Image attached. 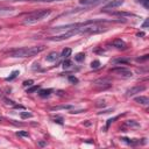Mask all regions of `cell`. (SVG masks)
Instances as JSON below:
<instances>
[{"mask_svg": "<svg viewBox=\"0 0 149 149\" xmlns=\"http://www.w3.org/2000/svg\"><path fill=\"white\" fill-rule=\"evenodd\" d=\"M118 118H119V117H115V118H111V119H108V120H107V124H106V129H107V128L110 127V125H111L112 122H114Z\"/></svg>", "mask_w": 149, "mask_h": 149, "instance_id": "cell-30", "label": "cell"}, {"mask_svg": "<svg viewBox=\"0 0 149 149\" xmlns=\"http://www.w3.org/2000/svg\"><path fill=\"white\" fill-rule=\"evenodd\" d=\"M111 73H115L118 76H121L124 78H130L133 76V72L127 69V68H124V67H118V68H113L110 70Z\"/></svg>", "mask_w": 149, "mask_h": 149, "instance_id": "cell-3", "label": "cell"}, {"mask_svg": "<svg viewBox=\"0 0 149 149\" xmlns=\"http://www.w3.org/2000/svg\"><path fill=\"white\" fill-rule=\"evenodd\" d=\"M121 140H122L125 143L130 144V146H135V144L141 143V142H140V140H137V139H128V137H122Z\"/></svg>", "mask_w": 149, "mask_h": 149, "instance_id": "cell-12", "label": "cell"}, {"mask_svg": "<svg viewBox=\"0 0 149 149\" xmlns=\"http://www.w3.org/2000/svg\"><path fill=\"white\" fill-rule=\"evenodd\" d=\"M19 73H20V72H19L18 70H15V71H13V72L11 73V76L6 78V80H7V82H11V80H13V79H14L15 77H18V75H19Z\"/></svg>", "mask_w": 149, "mask_h": 149, "instance_id": "cell-20", "label": "cell"}, {"mask_svg": "<svg viewBox=\"0 0 149 149\" xmlns=\"http://www.w3.org/2000/svg\"><path fill=\"white\" fill-rule=\"evenodd\" d=\"M0 121H3V118H0Z\"/></svg>", "mask_w": 149, "mask_h": 149, "instance_id": "cell-36", "label": "cell"}, {"mask_svg": "<svg viewBox=\"0 0 149 149\" xmlns=\"http://www.w3.org/2000/svg\"><path fill=\"white\" fill-rule=\"evenodd\" d=\"M113 47H115V48H118V49H122V50H124V49H126V43L121 40V38H117V40H114L113 41Z\"/></svg>", "mask_w": 149, "mask_h": 149, "instance_id": "cell-7", "label": "cell"}, {"mask_svg": "<svg viewBox=\"0 0 149 149\" xmlns=\"http://www.w3.org/2000/svg\"><path fill=\"white\" fill-rule=\"evenodd\" d=\"M142 27H143V28H147V27H148V19H147V20H146V21L143 22V25H142Z\"/></svg>", "mask_w": 149, "mask_h": 149, "instance_id": "cell-33", "label": "cell"}, {"mask_svg": "<svg viewBox=\"0 0 149 149\" xmlns=\"http://www.w3.org/2000/svg\"><path fill=\"white\" fill-rule=\"evenodd\" d=\"M135 103L140 104V105H143V106H147L149 104V99L147 97H143V95H140V97H136L135 98Z\"/></svg>", "mask_w": 149, "mask_h": 149, "instance_id": "cell-8", "label": "cell"}, {"mask_svg": "<svg viewBox=\"0 0 149 149\" xmlns=\"http://www.w3.org/2000/svg\"><path fill=\"white\" fill-rule=\"evenodd\" d=\"M112 15H119V16H133L132 13H127V12H112Z\"/></svg>", "mask_w": 149, "mask_h": 149, "instance_id": "cell-16", "label": "cell"}, {"mask_svg": "<svg viewBox=\"0 0 149 149\" xmlns=\"http://www.w3.org/2000/svg\"><path fill=\"white\" fill-rule=\"evenodd\" d=\"M126 127H128V128H132V127H140V125H139L136 121H134V120H128V121H126V122L124 124L122 128H120V129H124V128H126Z\"/></svg>", "mask_w": 149, "mask_h": 149, "instance_id": "cell-11", "label": "cell"}, {"mask_svg": "<svg viewBox=\"0 0 149 149\" xmlns=\"http://www.w3.org/2000/svg\"><path fill=\"white\" fill-rule=\"evenodd\" d=\"M148 57H149V55H144L143 57H139L137 61H139V62H140V61H146V60H148Z\"/></svg>", "mask_w": 149, "mask_h": 149, "instance_id": "cell-31", "label": "cell"}, {"mask_svg": "<svg viewBox=\"0 0 149 149\" xmlns=\"http://www.w3.org/2000/svg\"><path fill=\"white\" fill-rule=\"evenodd\" d=\"M143 35H144L143 33H137V36H143Z\"/></svg>", "mask_w": 149, "mask_h": 149, "instance_id": "cell-34", "label": "cell"}, {"mask_svg": "<svg viewBox=\"0 0 149 149\" xmlns=\"http://www.w3.org/2000/svg\"><path fill=\"white\" fill-rule=\"evenodd\" d=\"M137 1H139L140 4H142L146 8H148V7H149V0H137Z\"/></svg>", "mask_w": 149, "mask_h": 149, "instance_id": "cell-28", "label": "cell"}, {"mask_svg": "<svg viewBox=\"0 0 149 149\" xmlns=\"http://www.w3.org/2000/svg\"><path fill=\"white\" fill-rule=\"evenodd\" d=\"M20 117H21L22 119L32 118V113H28V112H21V113H20Z\"/></svg>", "mask_w": 149, "mask_h": 149, "instance_id": "cell-24", "label": "cell"}, {"mask_svg": "<svg viewBox=\"0 0 149 149\" xmlns=\"http://www.w3.org/2000/svg\"><path fill=\"white\" fill-rule=\"evenodd\" d=\"M16 135H18V136H23V137H29V133H28V132H23V130L18 132Z\"/></svg>", "mask_w": 149, "mask_h": 149, "instance_id": "cell-26", "label": "cell"}, {"mask_svg": "<svg viewBox=\"0 0 149 149\" xmlns=\"http://www.w3.org/2000/svg\"><path fill=\"white\" fill-rule=\"evenodd\" d=\"M72 106L71 105H62V106H55L51 107V111H58V110H71Z\"/></svg>", "mask_w": 149, "mask_h": 149, "instance_id": "cell-15", "label": "cell"}, {"mask_svg": "<svg viewBox=\"0 0 149 149\" xmlns=\"http://www.w3.org/2000/svg\"><path fill=\"white\" fill-rule=\"evenodd\" d=\"M55 1H62V0H55Z\"/></svg>", "mask_w": 149, "mask_h": 149, "instance_id": "cell-35", "label": "cell"}, {"mask_svg": "<svg viewBox=\"0 0 149 149\" xmlns=\"http://www.w3.org/2000/svg\"><path fill=\"white\" fill-rule=\"evenodd\" d=\"M53 120H54V122H57V124H60V125H63V118H62V117L56 115L55 118H53Z\"/></svg>", "mask_w": 149, "mask_h": 149, "instance_id": "cell-22", "label": "cell"}, {"mask_svg": "<svg viewBox=\"0 0 149 149\" xmlns=\"http://www.w3.org/2000/svg\"><path fill=\"white\" fill-rule=\"evenodd\" d=\"M40 89V85H32L27 89V93H34Z\"/></svg>", "mask_w": 149, "mask_h": 149, "instance_id": "cell-17", "label": "cell"}, {"mask_svg": "<svg viewBox=\"0 0 149 149\" xmlns=\"http://www.w3.org/2000/svg\"><path fill=\"white\" fill-rule=\"evenodd\" d=\"M124 4V0H111V1L104 7V11H107L108 8H115V7H120Z\"/></svg>", "mask_w": 149, "mask_h": 149, "instance_id": "cell-6", "label": "cell"}, {"mask_svg": "<svg viewBox=\"0 0 149 149\" xmlns=\"http://www.w3.org/2000/svg\"><path fill=\"white\" fill-rule=\"evenodd\" d=\"M51 14V10H40V11H35L30 14H28L25 20H23V23L26 25H32V23H35V22H38L45 18H48L49 15Z\"/></svg>", "mask_w": 149, "mask_h": 149, "instance_id": "cell-2", "label": "cell"}, {"mask_svg": "<svg viewBox=\"0 0 149 149\" xmlns=\"http://www.w3.org/2000/svg\"><path fill=\"white\" fill-rule=\"evenodd\" d=\"M93 86L97 89H100V90H105V89H108L112 86V82L107 78H99L93 82Z\"/></svg>", "mask_w": 149, "mask_h": 149, "instance_id": "cell-4", "label": "cell"}, {"mask_svg": "<svg viewBox=\"0 0 149 149\" xmlns=\"http://www.w3.org/2000/svg\"><path fill=\"white\" fill-rule=\"evenodd\" d=\"M113 63H115V64H127L128 63V60H121V58H119V60H115Z\"/></svg>", "mask_w": 149, "mask_h": 149, "instance_id": "cell-25", "label": "cell"}, {"mask_svg": "<svg viewBox=\"0 0 149 149\" xmlns=\"http://www.w3.org/2000/svg\"><path fill=\"white\" fill-rule=\"evenodd\" d=\"M53 93V90L51 89H43V90H40L38 91V95L41 97V98H47V97H49Z\"/></svg>", "mask_w": 149, "mask_h": 149, "instance_id": "cell-10", "label": "cell"}, {"mask_svg": "<svg viewBox=\"0 0 149 149\" xmlns=\"http://www.w3.org/2000/svg\"><path fill=\"white\" fill-rule=\"evenodd\" d=\"M105 0H80V4L82 5H97L99 3H103Z\"/></svg>", "mask_w": 149, "mask_h": 149, "instance_id": "cell-13", "label": "cell"}, {"mask_svg": "<svg viewBox=\"0 0 149 149\" xmlns=\"http://www.w3.org/2000/svg\"><path fill=\"white\" fill-rule=\"evenodd\" d=\"M99 67H100V62H99V61H93L91 63V68L92 69H98Z\"/></svg>", "mask_w": 149, "mask_h": 149, "instance_id": "cell-23", "label": "cell"}, {"mask_svg": "<svg viewBox=\"0 0 149 149\" xmlns=\"http://www.w3.org/2000/svg\"><path fill=\"white\" fill-rule=\"evenodd\" d=\"M33 84H34V80H32V79H29V80H25V82H23V86H25V87H27V86L29 87V86H32Z\"/></svg>", "mask_w": 149, "mask_h": 149, "instance_id": "cell-29", "label": "cell"}, {"mask_svg": "<svg viewBox=\"0 0 149 149\" xmlns=\"http://www.w3.org/2000/svg\"><path fill=\"white\" fill-rule=\"evenodd\" d=\"M62 67H63V69H70V68L72 67V62H71L69 58H67V60L63 62V65H62Z\"/></svg>", "mask_w": 149, "mask_h": 149, "instance_id": "cell-19", "label": "cell"}, {"mask_svg": "<svg viewBox=\"0 0 149 149\" xmlns=\"http://www.w3.org/2000/svg\"><path fill=\"white\" fill-rule=\"evenodd\" d=\"M84 58H85V54L84 53H78L75 56V61H77V62H82V61H84Z\"/></svg>", "mask_w": 149, "mask_h": 149, "instance_id": "cell-18", "label": "cell"}, {"mask_svg": "<svg viewBox=\"0 0 149 149\" xmlns=\"http://www.w3.org/2000/svg\"><path fill=\"white\" fill-rule=\"evenodd\" d=\"M43 45H38V47H25V48H19V49H14V50L10 51V56L11 57H15V58H22V57H32L35 56L37 54H40L41 51L44 50Z\"/></svg>", "mask_w": 149, "mask_h": 149, "instance_id": "cell-1", "label": "cell"}, {"mask_svg": "<svg viewBox=\"0 0 149 149\" xmlns=\"http://www.w3.org/2000/svg\"><path fill=\"white\" fill-rule=\"evenodd\" d=\"M61 57V55L58 54V53H56V51H54V53H50V54H49L48 56H47V61L48 62H56L58 58Z\"/></svg>", "mask_w": 149, "mask_h": 149, "instance_id": "cell-9", "label": "cell"}, {"mask_svg": "<svg viewBox=\"0 0 149 149\" xmlns=\"http://www.w3.org/2000/svg\"><path fill=\"white\" fill-rule=\"evenodd\" d=\"M38 146H40V147H44V146H47V142H45V141H40V142H38Z\"/></svg>", "mask_w": 149, "mask_h": 149, "instance_id": "cell-32", "label": "cell"}, {"mask_svg": "<svg viewBox=\"0 0 149 149\" xmlns=\"http://www.w3.org/2000/svg\"><path fill=\"white\" fill-rule=\"evenodd\" d=\"M144 90H146V86L144 85H136V86H133V87L128 89L126 91V95L127 97H132V95H135L136 93H140V92H142Z\"/></svg>", "mask_w": 149, "mask_h": 149, "instance_id": "cell-5", "label": "cell"}, {"mask_svg": "<svg viewBox=\"0 0 149 149\" xmlns=\"http://www.w3.org/2000/svg\"><path fill=\"white\" fill-rule=\"evenodd\" d=\"M69 82L72 83V84H77L78 83V78L75 77V76H69Z\"/></svg>", "mask_w": 149, "mask_h": 149, "instance_id": "cell-27", "label": "cell"}, {"mask_svg": "<svg viewBox=\"0 0 149 149\" xmlns=\"http://www.w3.org/2000/svg\"><path fill=\"white\" fill-rule=\"evenodd\" d=\"M71 53H72V50H71L70 48H64L61 56H63V57H65V58H69V57L71 56Z\"/></svg>", "mask_w": 149, "mask_h": 149, "instance_id": "cell-14", "label": "cell"}, {"mask_svg": "<svg viewBox=\"0 0 149 149\" xmlns=\"http://www.w3.org/2000/svg\"><path fill=\"white\" fill-rule=\"evenodd\" d=\"M3 100H4V102H5V104H6V105H8V106H12V107H14V106H15V103H14L13 100H11V99L4 98Z\"/></svg>", "mask_w": 149, "mask_h": 149, "instance_id": "cell-21", "label": "cell"}]
</instances>
